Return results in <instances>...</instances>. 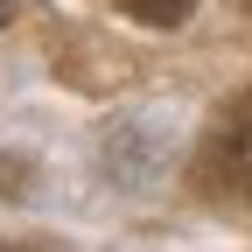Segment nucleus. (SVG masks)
Wrapping results in <instances>:
<instances>
[{
  "instance_id": "obj_1",
  "label": "nucleus",
  "mask_w": 252,
  "mask_h": 252,
  "mask_svg": "<svg viewBox=\"0 0 252 252\" xmlns=\"http://www.w3.org/2000/svg\"><path fill=\"white\" fill-rule=\"evenodd\" d=\"M119 14L140 21V28H182L196 14V0H119Z\"/></svg>"
},
{
  "instance_id": "obj_2",
  "label": "nucleus",
  "mask_w": 252,
  "mask_h": 252,
  "mask_svg": "<svg viewBox=\"0 0 252 252\" xmlns=\"http://www.w3.org/2000/svg\"><path fill=\"white\" fill-rule=\"evenodd\" d=\"M7 21H14V0H0V28H7Z\"/></svg>"
}]
</instances>
